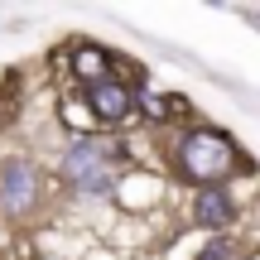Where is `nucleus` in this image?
I'll return each instance as SVG.
<instances>
[{"mask_svg":"<svg viewBox=\"0 0 260 260\" xmlns=\"http://www.w3.org/2000/svg\"><path fill=\"white\" fill-rule=\"evenodd\" d=\"M174 169L188 178V183L222 188V178H232L236 169H241V149H236L232 135L203 125V130H188V135L174 145Z\"/></svg>","mask_w":260,"mask_h":260,"instance_id":"obj_1","label":"nucleus"},{"mask_svg":"<svg viewBox=\"0 0 260 260\" xmlns=\"http://www.w3.org/2000/svg\"><path fill=\"white\" fill-rule=\"evenodd\" d=\"M58 174L68 178V188L77 193H111L116 174H121V145L116 140H77L73 149L63 154Z\"/></svg>","mask_w":260,"mask_h":260,"instance_id":"obj_2","label":"nucleus"},{"mask_svg":"<svg viewBox=\"0 0 260 260\" xmlns=\"http://www.w3.org/2000/svg\"><path fill=\"white\" fill-rule=\"evenodd\" d=\"M0 203L10 217H29L39 207V169L29 159H5L0 164Z\"/></svg>","mask_w":260,"mask_h":260,"instance_id":"obj_3","label":"nucleus"},{"mask_svg":"<svg viewBox=\"0 0 260 260\" xmlns=\"http://www.w3.org/2000/svg\"><path fill=\"white\" fill-rule=\"evenodd\" d=\"M87 111H92L96 125H121V121H130V116H135V87L121 82V77L87 87Z\"/></svg>","mask_w":260,"mask_h":260,"instance_id":"obj_4","label":"nucleus"},{"mask_svg":"<svg viewBox=\"0 0 260 260\" xmlns=\"http://www.w3.org/2000/svg\"><path fill=\"white\" fill-rule=\"evenodd\" d=\"M68 68H73V77L82 87H96V82H111L116 77V58L106 53V48H96V44H77L73 58H68Z\"/></svg>","mask_w":260,"mask_h":260,"instance_id":"obj_5","label":"nucleus"},{"mask_svg":"<svg viewBox=\"0 0 260 260\" xmlns=\"http://www.w3.org/2000/svg\"><path fill=\"white\" fill-rule=\"evenodd\" d=\"M193 226H207V232L232 226V198H226V188H198V198H193Z\"/></svg>","mask_w":260,"mask_h":260,"instance_id":"obj_6","label":"nucleus"},{"mask_svg":"<svg viewBox=\"0 0 260 260\" xmlns=\"http://www.w3.org/2000/svg\"><path fill=\"white\" fill-rule=\"evenodd\" d=\"M135 106H145V116H149V121H174V116H188V106L178 102V96H154L145 82L135 87Z\"/></svg>","mask_w":260,"mask_h":260,"instance_id":"obj_7","label":"nucleus"},{"mask_svg":"<svg viewBox=\"0 0 260 260\" xmlns=\"http://www.w3.org/2000/svg\"><path fill=\"white\" fill-rule=\"evenodd\" d=\"M19 92H24L19 73L15 68H0V125H10V116H15V106H19Z\"/></svg>","mask_w":260,"mask_h":260,"instance_id":"obj_8","label":"nucleus"},{"mask_svg":"<svg viewBox=\"0 0 260 260\" xmlns=\"http://www.w3.org/2000/svg\"><path fill=\"white\" fill-rule=\"evenodd\" d=\"M198 260H241V251H236L232 236H212V241L203 246V255H198Z\"/></svg>","mask_w":260,"mask_h":260,"instance_id":"obj_9","label":"nucleus"}]
</instances>
